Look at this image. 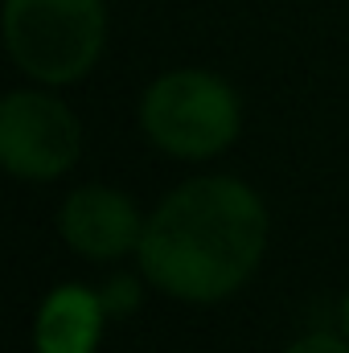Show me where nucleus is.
I'll list each match as a JSON object with an SVG mask.
<instances>
[{
	"instance_id": "obj_3",
	"label": "nucleus",
	"mask_w": 349,
	"mask_h": 353,
	"mask_svg": "<svg viewBox=\"0 0 349 353\" xmlns=\"http://www.w3.org/2000/svg\"><path fill=\"white\" fill-rule=\"evenodd\" d=\"M4 50L12 66L41 87H74L103 58V0H4Z\"/></svg>"
},
{
	"instance_id": "obj_4",
	"label": "nucleus",
	"mask_w": 349,
	"mask_h": 353,
	"mask_svg": "<svg viewBox=\"0 0 349 353\" xmlns=\"http://www.w3.org/2000/svg\"><path fill=\"white\" fill-rule=\"evenodd\" d=\"M83 157V123L54 87H21L0 99V165L17 181L50 185Z\"/></svg>"
},
{
	"instance_id": "obj_6",
	"label": "nucleus",
	"mask_w": 349,
	"mask_h": 353,
	"mask_svg": "<svg viewBox=\"0 0 349 353\" xmlns=\"http://www.w3.org/2000/svg\"><path fill=\"white\" fill-rule=\"evenodd\" d=\"M107 321L99 288L58 283L33 316V353H99Z\"/></svg>"
},
{
	"instance_id": "obj_7",
	"label": "nucleus",
	"mask_w": 349,
	"mask_h": 353,
	"mask_svg": "<svg viewBox=\"0 0 349 353\" xmlns=\"http://www.w3.org/2000/svg\"><path fill=\"white\" fill-rule=\"evenodd\" d=\"M144 275H132V271H115V275H107L103 283H99V300H103V312L111 316V321H128V316H136L140 312V304H144Z\"/></svg>"
},
{
	"instance_id": "obj_5",
	"label": "nucleus",
	"mask_w": 349,
	"mask_h": 353,
	"mask_svg": "<svg viewBox=\"0 0 349 353\" xmlns=\"http://www.w3.org/2000/svg\"><path fill=\"white\" fill-rule=\"evenodd\" d=\"M144 218L148 214H140L132 193L103 185V181H87L62 197L58 234L87 263H119V259L136 255Z\"/></svg>"
},
{
	"instance_id": "obj_2",
	"label": "nucleus",
	"mask_w": 349,
	"mask_h": 353,
	"mask_svg": "<svg viewBox=\"0 0 349 353\" xmlns=\"http://www.w3.org/2000/svg\"><path fill=\"white\" fill-rule=\"evenodd\" d=\"M140 132L173 161H214L243 132V99L214 70L177 66L144 87Z\"/></svg>"
},
{
	"instance_id": "obj_8",
	"label": "nucleus",
	"mask_w": 349,
	"mask_h": 353,
	"mask_svg": "<svg viewBox=\"0 0 349 353\" xmlns=\"http://www.w3.org/2000/svg\"><path fill=\"white\" fill-rule=\"evenodd\" d=\"M283 353H349V337L341 333V329H337V333L321 329V333H304V337H296Z\"/></svg>"
},
{
	"instance_id": "obj_1",
	"label": "nucleus",
	"mask_w": 349,
	"mask_h": 353,
	"mask_svg": "<svg viewBox=\"0 0 349 353\" xmlns=\"http://www.w3.org/2000/svg\"><path fill=\"white\" fill-rule=\"evenodd\" d=\"M271 239V214L243 176H189L144 218L140 275L181 304H218L251 283Z\"/></svg>"
},
{
	"instance_id": "obj_9",
	"label": "nucleus",
	"mask_w": 349,
	"mask_h": 353,
	"mask_svg": "<svg viewBox=\"0 0 349 353\" xmlns=\"http://www.w3.org/2000/svg\"><path fill=\"white\" fill-rule=\"evenodd\" d=\"M337 321H341V333L349 337V288H346V296H341V312H337Z\"/></svg>"
}]
</instances>
